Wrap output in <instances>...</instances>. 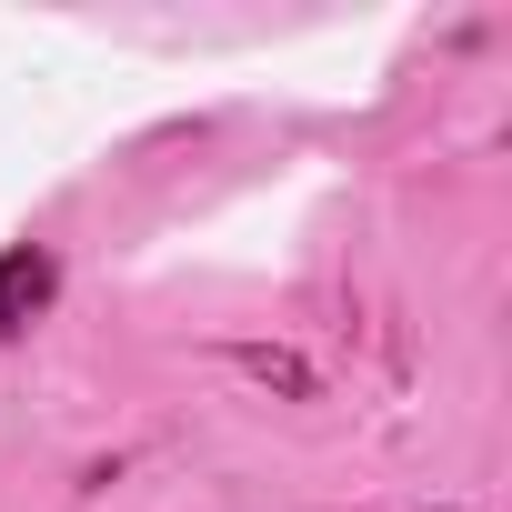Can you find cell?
Here are the masks:
<instances>
[{
	"label": "cell",
	"instance_id": "obj_1",
	"mask_svg": "<svg viewBox=\"0 0 512 512\" xmlns=\"http://www.w3.org/2000/svg\"><path fill=\"white\" fill-rule=\"evenodd\" d=\"M51 282H61V262H51L41 241H21L11 262H0V332H21V322L51 302Z\"/></svg>",
	"mask_w": 512,
	"mask_h": 512
}]
</instances>
